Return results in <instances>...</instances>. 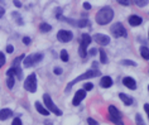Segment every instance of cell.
Wrapping results in <instances>:
<instances>
[{"mask_svg": "<svg viewBox=\"0 0 149 125\" xmlns=\"http://www.w3.org/2000/svg\"><path fill=\"white\" fill-rule=\"evenodd\" d=\"M119 97L121 99V101L124 102L125 105H128V106L133 105V99L130 97V96H128V95H125V94H120V95H119Z\"/></svg>", "mask_w": 149, "mask_h": 125, "instance_id": "19", "label": "cell"}, {"mask_svg": "<svg viewBox=\"0 0 149 125\" xmlns=\"http://www.w3.org/2000/svg\"><path fill=\"white\" fill-rule=\"evenodd\" d=\"M134 3H135L136 6H139V8H144L145 5H148V0H134Z\"/></svg>", "mask_w": 149, "mask_h": 125, "instance_id": "23", "label": "cell"}, {"mask_svg": "<svg viewBox=\"0 0 149 125\" xmlns=\"http://www.w3.org/2000/svg\"><path fill=\"white\" fill-rule=\"evenodd\" d=\"M12 125H22V120L19 119V117H15V119L13 120V123Z\"/></svg>", "mask_w": 149, "mask_h": 125, "instance_id": "34", "label": "cell"}, {"mask_svg": "<svg viewBox=\"0 0 149 125\" xmlns=\"http://www.w3.org/2000/svg\"><path fill=\"white\" fill-rule=\"evenodd\" d=\"M87 25H88V19L77 20V27H79V28H84V27H87Z\"/></svg>", "mask_w": 149, "mask_h": 125, "instance_id": "24", "label": "cell"}, {"mask_svg": "<svg viewBox=\"0 0 149 125\" xmlns=\"http://www.w3.org/2000/svg\"><path fill=\"white\" fill-rule=\"evenodd\" d=\"M13 18H14V19H15V20H18L17 23L19 24V25H23V19H22L20 15H19V14H18V13H13Z\"/></svg>", "mask_w": 149, "mask_h": 125, "instance_id": "26", "label": "cell"}, {"mask_svg": "<svg viewBox=\"0 0 149 125\" xmlns=\"http://www.w3.org/2000/svg\"><path fill=\"white\" fill-rule=\"evenodd\" d=\"M140 54L145 61L149 60V48L148 47H140Z\"/></svg>", "mask_w": 149, "mask_h": 125, "instance_id": "20", "label": "cell"}, {"mask_svg": "<svg viewBox=\"0 0 149 125\" xmlns=\"http://www.w3.org/2000/svg\"><path fill=\"white\" fill-rule=\"evenodd\" d=\"M91 40L92 38L90 35L87 34V33H84L82 34V38H81V44H80V49H79V53H80V56L85 58L87 56V46L91 43Z\"/></svg>", "mask_w": 149, "mask_h": 125, "instance_id": "3", "label": "cell"}, {"mask_svg": "<svg viewBox=\"0 0 149 125\" xmlns=\"http://www.w3.org/2000/svg\"><path fill=\"white\" fill-rule=\"evenodd\" d=\"M123 83H124V86L125 87H128V89L130 90H135L136 89V82H135V80L133 78V77H124L123 78Z\"/></svg>", "mask_w": 149, "mask_h": 125, "instance_id": "12", "label": "cell"}, {"mask_svg": "<svg viewBox=\"0 0 149 125\" xmlns=\"http://www.w3.org/2000/svg\"><path fill=\"white\" fill-rule=\"evenodd\" d=\"M144 110H145V112H147V115H148V117H149V105H148V104L144 105Z\"/></svg>", "mask_w": 149, "mask_h": 125, "instance_id": "40", "label": "cell"}, {"mask_svg": "<svg viewBox=\"0 0 149 125\" xmlns=\"http://www.w3.org/2000/svg\"><path fill=\"white\" fill-rule=\"evenodd\" d=\"M141 23H143L141 17H139V15H130L129 17V24L132 25V27H138V25H140Z\"/></svg>", "mask_w": 149, "mask_h": 125, "instance_id": "14", "label": "cell"}, {"mask_svg": "<svg viewBox=\"0 0 149 125\" xmlns=\"http://www.w3.org/2000/svg\"><path fill=\"white\" fill-rule=\"evenodd\" d=\"M114 18V10L110 6H104L97 12L95 19L97 22V24L100 25H106L107 23H110Z\"/></svg>", "mask_w": 149, "mask_h": 125, "instance_id": "1", "label": "cell"}, {"mask_svg": "<svg viewBox=\"0 0 149 125\" xmlns=\"http://www.w3.org/2000/svg\"><path fill=\"white\" fill-rule=\"evenodd\" d=\"M109 119L116 125H124L123 124V121H121V119H116V117H111V116H109Z\"/></svg>", "mask_w": 149, "mask_h": 125, "instance_id": "27", "label": "cell"}, {"mask_svg": "<svg viewBox=\"0 0 149 125\" xmlns=\"http://www.w3.org/2000/svg\"><path fill=\"white\" fill-rule=\"evenodd\" d=\"M43 60V54L42 53H36V54H31V56H28V57H24V60H23V65H24V67H32L33 65H36V63H38V62H40Z\"/></svg>", "mask_w": 149, "mask_h": 125, "instance_id": "6", "label": "cell"}, {"mask_svg": "<svg viewBox=\"0 0 149 125\" xmlns=\"http://www.w3.org/2000/svg\"><path fill=\"white\" fill-rule=\"evenodd\" d=\"M72 38H73V34H72V32H70V31H65V29H62V31H59L57 33V39L59 40V42H62V43L71 42Z\"/></svg>", "mask_w": 149, "mask_h": 125, "instance_id": "9", "label": "cell"}, {"mask_svg": "<svg viewBox=\"0 0 149 125\" xmlns=\"http://www.w3.org/2000/svg\"><path fill=\"white\" fill-rule=\"evenodd\" d=\"M116 1L119 3V4H121V5H125V6H128L130 4V0H116Z\"/></svg>", "mask_w": 149, "mask_h": 125, "instance_id": "31", "label": "cell"}, {"mask_svg": "<svg viewBox=\"0 0 149 125\" xmlns=\"http://www.w3.org/2000/svg\"><path fill=\"white\" fill-rule=\"evenodd\" d=\"M110 32H111V34L114 37H116V38H119V37H124V38H126V37H128V32H126V29L124 28V25L121 23L113 24L110 28Z\"/></svg>", "mask_w": 149, "mask_h": 125, "instance_id": "5", "label": "cell"}, {"mask_svg": "<svg viewBox=\"0 0 149 125\" xmlns=\"http://www.w3.org/2000/svg\"><path fill=\"white\" fill-rule=\"evenodd\" d=\"M43 101H44V105H46V108L48 109V111L56 114L57 116H61L62 115V111L53 104V101H52V99H51V96L48 94H44L43 95Z\"/></svg>", "mask_w": 149, "mask_h": 125, "instance_id": "4", "label": "cell"}, {"mask_svg": "<svg viewBox=\"0 0 149 125\" xmlns=\"http://www.w3.org/2000/svg\"><path fill=\"white\" fill-rule=\"evenodd\" d=\"M100 75H101V72H100L99 69H96V68H94V69H88V71H86L85 73H82L81 76L76 77L74 80L71 81L68 85H67V87H66V92H68V91L73 87V85H76V83H77V82H80V81L87 80V78H94V77H97V76H100Z\"/></svg>", "mask_w": 149, "mask_h": 125, "instance_id": "2", "label": "cell"}, {"mask_svg": "<svg viewBox=\"0 0 149 125\" xmlns=\"http://www.w3.org/2000/svg\"><path fill=\"white\" fill-rule=\"evenodd\" d=\"M23 43L25 46H29V44H31V38H29V37H24V38H23Z\"/></svg>", "mask_w": 149, "mask_h": 125, "instance_id": "35", "label": "cell"}, {"mask_svg": "<svg viewBox=\"0 0 149 125\" xmlns=\"http://www.w3.org/2000/svg\"><path fill=\"white\" fill-rule=\"evenodd\" d=\"M99 53H100V62H101V63H107V56H106L105 51L99 49Z\"/></svg>", "mask_w": 149, "mask_h": 125, "instance_id": "22", "label": "cell"}, {"mask_svg": "<svg viewBox=\"0 0 149 125\" xmlns=\"http://www.w3.org/2000/svg\"><path fill=\"white\" fill-rule=\"evenodd\" d=\"M36 109H37V111H38L39 114H42V115H44V116H48V115H49V111H48V109H46V108H44V106L40 104V102H38V101L36 102Z\"/></svg>", "mask_w": 149, "mask_h": 125, "instance_id": "17", "label": "cell"}, {"mask_svg": "<svg viewBox=\"0 0 149 125\" xmlns=\"http://www.w3.org/2000/svg\"><path fill=\"white\" fill-rule=\"evenodd\" d=\"M84 8L86 10H90L91 9V4H90V3H84Z\"/></svg>", "mask_w": 149, "mask_h": 125, "instance_id": "39", "label": "cell"}, {"mask_svg": "<svg viewBox=\"0 0 149 125\" xmlns=\"http://www.w3.org/2000/svg\"><path fill=\"white\" fill-rule=\"evenodd\" d=\"M4 63H5V56L3 52H0V68L4 66Z\"/></svg>", "mask_w": 149, "mask_h": 125, "instance_id": "29", "label": "cell"}, {"mask_svg": "<svg viewBox=\"0 0 149 125\" xmlns=\"http://www.w3.org/2000/svg\"><path fill=\"white\" fill-rule=\"evenodd\" d=\"M85 97H86V92H85V90H79L76 94H74V97H73V100H72V104L74 106H77Z\"/></svg>", "mask_w": 149, "mask_h": 125, "instance_id": "11", "label": "cell"}, {"mask_svg": "<svg viewBox=\"0 0 149 125\" xmlns=\"http://www.w3.org/2000/svg\"><path fill=\"white\" fill-rule=\"evenodd\" d=\"M39 31L42 32V33H47V32H51L52 31V27L49 24H47V23H40L39 24Z\"/></svg>", "mask_w": 149, "mask_h": 125, "instance_id": "21", "label": "cell"}, {"mask_svg": "<svg viewBox=\"0 0 149 125\" xmlns=\"http://www.w3.org/2000/svg\"><path fill=\"white\" fill-rule=\"evenodd\" d=\"M12 115H13V111L10 109L0 110V120H6V119H9Z\"/></svg>", "mask_w": 149, "mask_h": 125, "instance_id": "18", "label": "cell"}, {"mask_svg": "<svg viewBox=\"0 0 149 125\" xmlns=\"http://www.w3.org/2000/svg\"><path fill=\"white\" fill-rule=\"evenodd\" d=\"M109 116L111 117H116V119H121V112L115 108V106H109Z\"/></svg>", "mask_w": 149, "mask_h": 125, "instance_id": "16", "label": "cell"}, {"mask_svg": "<svg viewBox=\"0 0 149 125\" xmlns=\"http://www.w3.org/2000/svg\"><path fill=\"white\" fill-rule=\"evenodd\" d=\"M68 53H67V51L66 49H62L61 51V60L63 61V62H67V61H68Z\"/></svg>", "mask_w": 149, "mask_h": 125, "instance_id": "25", "label": "cell"}, {"mask_svg": "<svg viewBox=\"0 0 149 125\" xmlns=\"http://www.w3.org/2000/svg\"><path fill=\"white\" fill-rule=\"evenodd\" d=\"M96 52H97V49H95V48L90 49V56H95V54H96Z\"/></svg>", "mask_w": 149, "mask_h": 125, "instance_id": "41", "label": "cell"}, {"mask_svg": "<svg viewBox=\"0 0 149 125\" xmlns=\"http://www.w3.org/2000/svg\"><path fill=\"white\" fill-rule=\"evenodd\" d=\"M6 52H8V53H13L14 52V47L13 46H6Z\"/></svg>", "mask_w": 149, "mask_h": 125, "instance_id": "36", "label": "cell"}, {"mask_svg": "<svg viewBox=\"0 0 149 125\" xmlns=\"http://www.w3.org/2000/svg\"><path fill=\"white\" fill-rule=\"evenodd\" d=\"M4 13H5V10H4V8H1V6H0V18H1L3 15H4Z\"/></svg>", "mask_w": 149, "mask_h": 125, "instance_id": "42", "label": "cell"}, {"mask_svg": "<svg viewBox=\"0 0 149 125\" xmlns=\"http://www.w3.org/2000/svg\"><path fill=\"white\" fill-rule=\"evenodd\" d=\"M135 121H136V124H138V125H145V124H144V120L141 119V116L139 115V114H136V116H135Z\"/></svg>", "mask_w": 149, "mask_h": 125, "instance_id": "28", "label": "cell"}, {"mask_svg": "<svg viewBox=\"0 0 149 125\" xmlns=\"http://www.w3.org/2000/svg\"><path fill=\"white\" fill-rule=\"evenodd\" d=\"M94 40L95 42H97L100 46H107L110 43V38L107 35H105V34H95L94 35Z\"/></svg>", "mask_w": 149, "mask_h": 125, "instance_id": "10", "label": "cell"}, {"mask_svg": "<svg viewBox=\"0 0 149 125\" xmlns=\"http://www.w3.org/2000/svg\"><path fill=\"white\" fill-rule=\"evenodd\" d=\"M148 91H149V86H148Z\"/></svg>", "mask_w": 149, "mask_h": 125, "instance_id": "43", "label": "cell"}, {"mask_svg": "<svg viewBox=\"0 0 149 125\" xmlns=\"http://www.w3.org/2000/svg\"><path fill=\"white\" fill-rule=\"evenodd\" d=\"M24 57H25L24 54H22V56L17 57L15 60H14V62H13V67H12V69H13L14 76H15L18 80H22V78H23V72H22V68H20L19 63H20V61H23V60H24Z\"/></svg>", "mask_w": 149, "mask_h": 125, "instance_id": "7", "label": "cell"}, {"mask_svg": "<svg viewBox=\"0 0 149 125\" xmlns=\"http://www.w3.org/2000/svg\"><path fill=\"white\" fill-rule=\"evenodd\" d=\"M92 83H85V86H84V90H86V91H90V90H92Z\"/></svg>", "mask_w": 149, "mask_h": 125, "instance_id": "33", "label": "cell"}, {"mask_svg": "<svg viewBox=\"0 0 149 125\" xmlns=\"http://www.w3.org/2000/svg\"><path fill=\"white\" fill-rule=\"evenodd\" d=\"M6 76H8V80H6V85H8L9 89H13L14 83H15V77H14V73H13V69L9 68L8 72H6Z\"/></svg>", "mask_w": 149, "mask_h": 125, "instance_id": "13", "label": "cell"}, {"mask_svg": "<svg viewBox=\"0 0 149 125\" xmlns=\"http://www.w3.org/2000/svg\"><path fill=\"white\" fill-rule=\"evenodd\" d=\"M24 89L29 91V92H36L37 91V77L34 73L29 75L24 82Z\"/></svg>", "mask_w": 149, "mask_h": 125, "instance_id": "8", "label": "cell"}, {"mask_svg": "<svg viewBox=\"0 0 149 125\" xmlns=\"http://www.w3.org/2000/svg\"><path fill=\"white\" fill-rule=\"evenodd\" d=\"M13 3H14V5H15L17 8H20L22 6V3L19 1V0H13Z\"/></svg>", "mask_w": 149, "mask_h": 125, "instance_id": "38", "label": "cell"}, {"mask_svg": "<svg viewBox=\"0 0 149 125\" xmlns=\"http://www.w3.org/2000/svg\"><path fill=\"white\" fill-rule=\"evenodd\" d=\"M87 124H88V125H99L97 121H95L94 119H92V117H88V119H87Z\"/></svg>", "mask_w": 149, "mask_h": 125, "instance_id": "32", "label": "cell"}, {"mask_svg": "<svg viewBox=\"0 0 149 125\" xmlns=\"http://www.w3.org/2000/svg\"><path fill=\"white\" fill-rule=\"evenodd\" d=\"M100 85H101V87H104V89H109V87L113 86V78L109 76H104L101 81H100Z\"/></svg>", "mask_w": 149, "mask_h": 125, "instance_id": "15", "label": "cell"}, {"mask_svg": "<svg viewBox=\"0 0 149 125\" xmlns=\"http://www.w3.org/2000/svg\"><path fill=\"white\" fill-rule=\"evenodd\" d=\"M121 65H129V66H134V67H135V66H136L135 62H133V61H128V60L121 61Z\"/></svg>", "mask_w": 149, "mask_h": 125, "instance_id": "30", "label": "cell"}, {"mask_svg": "<svg viewBox=\"0 0 149 125\" xmlns=\"http://www.w3.org/2000/svg\"><path fill=\"white\" fill-rule=\"evenodd\" d=\"M53 72H54V75H61V73H62V68L56 67V68L53 69Z\"/></svg>", "mask_w": 149, "mask_h": 125, "instance_id": "37", "label": "cell"}]
</instances>
